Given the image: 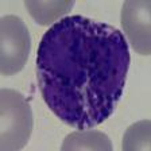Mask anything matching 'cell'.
<instances>
[{"mask_svg":"<svg viewBox=\"0 0 151 151\" xmlns=\"http://www.w3.org/2000/svg\"><path fill=\"white\" fill-rule=\"evenodd\" d=\"M31 49L27 26L15 15L0 19V72L12 76L26 66Z\"/></svg>","mask_w":151,"mask_h":151,"instance_id":"obj_3","label":"cell"},{"mask_svg":"<svg viewBox=\"0 0 151 151\" xmlns=\"http://www.w3.org/2000/svg\"><path fill=\"white\" fill-rule=\"evenodd\" d=\"M122 27L129 45L142 55L151 54V3L126 0L122 7Z\"/></svg>","mask_w":151,"mask_h":151,"instance_id":"obj_4","label":"cell"},{"mask_svg":"<svg viewBox=\"0 0 151 151\" xmlns=\"http://www.w3.org/2000/svg\"><path fill=\"white\" fill-rule=\"evenodd\" d=\"M24 6L28 14L38 24L49 26L57 22L58 19H62L66 12H69L74 1L70 0H26Z\"/></svg>","mask_w":151,"mask_h":151,"instance_id":"obj_5","label":"cell"},{"mask_svg":"<svg viewBox=\"0 0 151 151\" xmlns=\"http://www.w3.org/2000/svg\"><path fill=\"white\" fill-rule=\"evenodd\" d=\"M34 116L28 100L18 91H0V150H22L30 140Z\"/></svg>","mask_w":151,"mask_h":151,"instance_id":"obj_2","label":"cell"},{"mask_svg":"<svg viewBox=\"0 0 151 151\" xmlns=\"http://www.w3.org/2000/svg\"><path fill=\"white\" fill-rule=\"evenodd\" d=\"M123 151H138L151 148V122L142 120L129 126L123 136Z\"/></svg>","mask_w":151,"mask_h":151,"instance_id":"obj_7","label":"cell"},{"mask_svg":"<svg viewBox=\"0 0 151 151\" xmlns=\"http://www.w3.org/2000/svg\"><path fill=\"white\" fill-rule=\"evenodd\" d=\"M131 62L122 31L82 15L54 23L41 38L37 77L43 100L77 129L99 126L120 101Z\"/></svg>","mask_w":151,"mask_h":151,"instance_id":"obj_1","label":"cell"},{"mask_svg":"<svg viewBox=\"0 0 151 151\" xmlns=\"http://www.w3.org/2000/svg\"><path fill=\"white\" fill-rule=\"evenodd\" d=\"M113 146L109 136L104 132L96 129H80L74 131L66 136L62 142L61 150L73 151V150H100V151H112Z\"/></svg>","mask_w":151,"mask_h":151,"instance_id":"obj_6","label":"cell"}]
</instances>
